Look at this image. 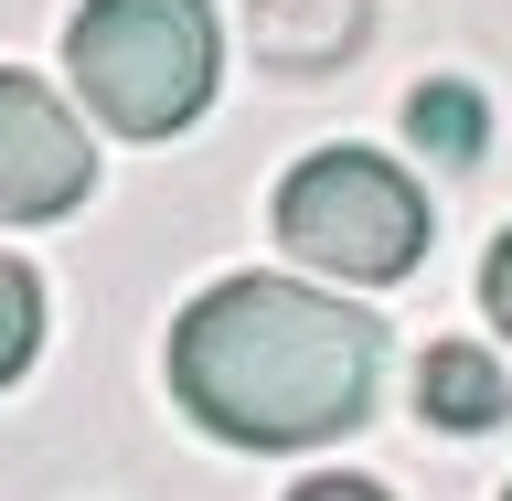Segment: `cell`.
<instances>
[{"mask_svg": "<svg viewBox=\"0 0 512 501\" xmlns=\"http://www.w3.org/2000/svg\"><path fill=\"white\" fill-rule=\"evenodd\" d=\"M384 374V331L352 299L299 278H224L171 331V395L235 448H320L363 427Z\"/></svg>", "mask_w": 512, "mask_h": 501, "instance_id": "1", "label": "cell"}, {"mask_svg": "<svg viewBox=\"0 0 512 501\" xmlns=\"http://www.w3.org/2000/svg\"><path fill=\"white\" fill-rule=\"evenodd\" d=\"M64 64H75V96L96 128L182 139L214 107L224 32H214V0H86L64 32Z\"/></svg>", "mask_w": 512, "mask_h": 501, "instance_id": "2", "label": "cell"}, {"mask_svg": "<svg viewBox=\"0 0 512 501\" xmlns=\"http://www.w3.org/2000/svg\"><path fill=\"white\" fill-rule=\"evenodd\" d=\"M438 214L384 150H310L278 182V246L342 288H395L427 256Z\"/></svg>", "mask_w": 512, "mask_h": 501, "instance_id": "3", "label": "cell"}, {"mask_svg": "<svg viewBox=\"0 0 512 501\" xmlns=\"http://www.w3.org/2000/svg\"><path fill=\"white\" fill-rule=\"evenodd\" d=\"M96 192V139L43 75L0 64V224H54Z\"/></svg>", "mask_w": 512, "mask_h": 501, "instance_id": "4", "label": "cell"}, {"mask_svg": "<svg viewBox=\"0 0 512 501\" xmlns=\"http://www.w3.org/2000/svg\"><path fill=\"white\" fill-rule=\"evenodd\" d=\"M363 32H374V0H246V43L278 75H331L363 54Z\"/></svg>", "mask_w": 512, "mask_h": 501, "instance_id": "5", "label": "cell"}, {"mask_svg": "<svg viewBox=\"0 0 512 501\" xmlns=\"http://www.w3.org/2000/svg\"><path fill=\"white\" fill-rule=\"evenodd\" d=\"M416 416L480 438V427H502V416H512V374L480 342H427V363H416Z\"/></svg>", "mask_w": 512, "mask_h": 501, "instance_id": "6", "label": "cell"}, {"mask_svg": "<svg viewBox=\"0 0 512 501\" xmlns=\"http://www.w3.org/2000/svg\"><path fill=\"white\" fill-rule=\"evenodd\" d=\"M406 128H416V150H427V160L470 171V160H480V139H491V96H480V86H459V75H427V86L406 96Z\"/></svg>", "mask_w": 512, "mask_h": 501, "instance_id": "7", "label": "cell"}, {"mask_svg": "<svg viewBox=\"0 0 512 501\" xmlns=\"http://www.w3.org/2000/svg\"><path fill=\"white\" fill-rule=\"evenodd\" d=\"M32 342H43V288H32V267L0 256V384L32 363Z\"/></svg>", "mask_w": 512, "mask_h": 501, "instance_id": "8", "label": "cell"}, {"mask_svg": "<svg viewBox=\"0 0 512 501\" xmlns=\"http://www.w3.org/2000/svg\"><path fill=\"white\" fill-rule=\"evenodd\" d=\"M480 310H491V320L512 331V235H502L491 256H480Z\"/></svg>", "mask_w": 512, "mask_h": 501, "instance_id": "9", "label": "cell"}, {"mask_svg": "<svg viewBox=\"0 0 512 501\" xmlns=\"http://www.w3.org/2000/svg\"><path fill=\"white\" fill-rule=\"evenodd\" d=\"M288 501H384V491H374V480H342V470H331V480H299Z\"/></svg>", "mask_w": 512, "mask_h": 501, "instance_id": "10", "label": "cell"}, {"mask_svg": "<svg viewBox=\"0 0 512 501\" xmlns=\"http://www.w3.org/2000/svg\"><path fill=\"white\" fill-rule=\"evenodd\" d=\"M502 501H512V491H502Z\"/></svg>", "mask_w": 512, "mask_h": 501, "instance_id": "11", "label": "cell"}]
</instances>
